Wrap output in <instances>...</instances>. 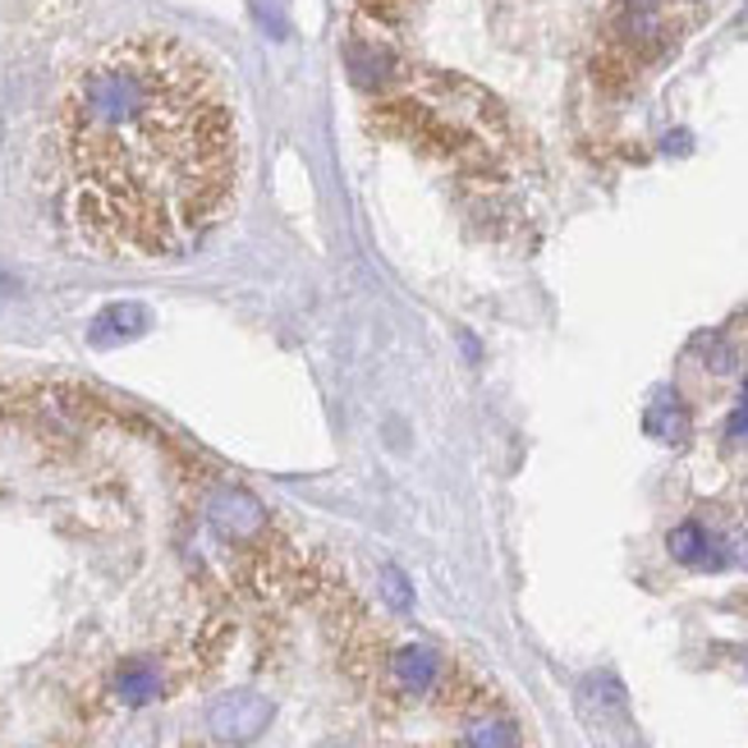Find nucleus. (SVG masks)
Returning a JSON list of instances; mask_svg holds the SVG:
<instances>
[{"instance_id":"nucleus-1","label":"nucleus","mask_w":748,"mask_h":748,"mask_svg":"<svg viewBox=\"0 0 748 748\" xmlns=\"http://www.w3.org/2000/svg\"><path fill=\"white\" fill-rule=\"evenodd\" d=\"M243 129L226 74L170 33L97 51L51 115V194L92 258L162 262L239 202Z\"/></svg>"},{"instance_id":"nucleus-2","label":"nucleus","mask_w":748,"mask_h":748,"mask_svg":"<svg viewBox=\"0 0 748 748\" xmlns=\"http://www.w3.org/2000/svg\"><path fill=\"white\" fill-rule=\"evenodd\" d=\"M19 404H23V386L0 382V441H6L14 418H19ZM0 748H79V744L65 739L60 730H51L42 716H33L23 703H14L6 689H0Z\"/></svg>"},{"instance_id":"nucleus-3","label":"nucleus","mask_w":748,"mask_h":748,"mask_svg":"<svg viewBox=\"0 0 748 748\" xmlns=\"http://www.w3.org/2000/svg\"><path fill=\"white\" fill-rule=\"evenodd\" d=\"M391 671L399 679V689H409V694H427L436 675H441V657L427 647V643H404L395 657H391Z\"/></svg>"},{"instance_id":"nucleus-4","label":"nucleus","mask_w":748,"mask_h":748,"mask_svg":"<svg viewBox=\"0 0 748 748\" xmlns=\"http://www.w3.org/2000/svg\"><path fill=\"white\" fill-rule=\"evenodd\" d=\"M643 427L657 436V441H666V446H679V441H684V432H689V414H684V404H679V395H675L671 386H662L657 395H652Z\"/></svg>"},{"instance_id":"nucleus-5","label":"nucleus","mask_w":748,"mask_h":748,"mask_svg":"<svg viewBox=\"0 0 748 748\" xmlns=\"http://www.w3.org/2000/svg\"><path fill=\"white\" fill-rule=\"evenodd\" d=\"M671 555L679 560V565H698V570H716L726 560L698 523H679L675 528V533H671Z\"/></svg>"},{"instance_id":"nucleus-6","label":"nucleus","mask_w":748,"mask_h":748,"mask_svg":"<svg viewBox=\"0 0 748 748\" xmlns=\"http://www.w3.org/2000/svg\"><path fill=\"white\" fill-rule=\"evenodd\" d=\"M464 744L469 748H519V735H515L510 721H501V716H482V721L469 726Z\"/></svg>"},{"instance_id":"nucleus-7","label":"nucleus","mask_w":748,"mask_h":748,"mask_svg":"<svg viewBox=\"0 0 748 748\" xmlns=\"http://www.w3.org/2000/svg\"><path fill=\"white\" fill-rule=\"evenodd\" d=\"M382 592H386V602H391L395 611H409V606H414V588H409V579H404L399 570H386V574H382Z\"/></svg>"},{"instance_id":"nucleus-8","label":"nucleus","mask_w":748,"mask_h":748,"mask_svg":"<svg viewBox=\"0 0 748 748\" xmlns=\"http://www.w3.org/2000/svg\"><path fill=\"white\" fill-rule=\"evenodd\" d=\"M730 436L748 441V404H744V409H735V418H730Z\"/></svg>"}]
</instances>
